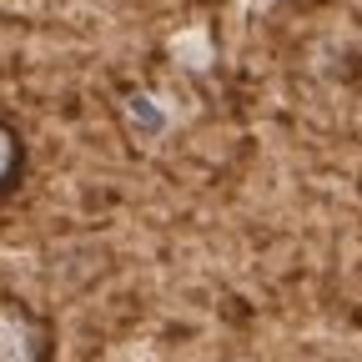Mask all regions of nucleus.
Masks as SVG:
<instances>
[{
    "instance_id": "1",
    "label": "nucleus",
    "mask_w": 362,
    "mask_h": 362,
    "mask_svg": "<svg viewBox=\"0 0 362 362\" xmlns=\"http://www.w3.org/2000/svg\"><path fill=\"white\" fill-rule=\"evenodd\" d=\"M51 357H56L51 317L25 297L0 292V362H51Z\"/></svg>"
},
{
    "instance_id": "2",
    "label": "nucleus",
    "mask_w": 362,
    "mask_h": 362,
    "mask_svg": "<svg viewBox=\"0 0 362 362\" xmlns=\"http://www.w3.org/2000/svg\"><path fill=\"white\" fill-rule=\"evenodd\" d=\"M21 176H25V141H21V131L0 116V202L21 187Z\"/></svg>"
}]
</instances>
